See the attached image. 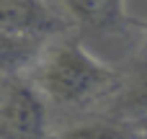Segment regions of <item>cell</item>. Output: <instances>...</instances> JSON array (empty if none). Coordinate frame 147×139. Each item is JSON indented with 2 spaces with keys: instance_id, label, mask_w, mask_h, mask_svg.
Returning a JSON list of instances; mask_svg holds the SVG:
<instances>
[{
  "instance_id": "52a82bcc",
  "label": "cell",
  "mask_w": 147,
  "mask_h": 139,
  "mask_svg": "<svg viewBox=\"0 0 147 139\" xmlns=\"http://www.w3.org/2000/svg\"><path fill=\"white\" fill-rule=\"evenodd\" d=\"M57 139H142V126L140 121L103 113L96 119H83L78 124H70L67 129H62Z\"/></svg>"
},
{
  "instance_id": "ba28073f",
  "label": "cell",
  "mask_w": 147,
  "mask_h": 139,
  "mask_svg": "<svg viewBox=\"0 0 147 139\" xmlns=\"http://www.w3.org/2000/svg\"><path fill=\"white\" fill-rule=\"evenodd\" d=\"M140 126H142V139H147V116L140 119Z\"/></svg>"
},
{
  "instance_id": "30bf717a",
  "label": "cell",
  "mask_w": 147,
  "mask_h": 139,
  "mask_svg": "<svg viewBox=\"0 0 147 139\" xmlns=\"http://www.w3.org/2000/svg\"><path fill=\"white\" fill-rule=\"evenodd\" d=\"M3 85H5V75H0V90H3Z\"/></svg>"
},
{
  "instance_id": "9c48e42d",
  "label": "cell",
  "mask_w": 147,
  "mask_h": 139,
  "mask_svg": "<svg viewBox=\"0 0 147 139\" xmlns=\"http://www.w3.org/2000/svg\"><path fill=\"white\" fill-rule=\"evenodd\" d=\"M145 59H147V28H145Z\"/></svg>"
},
{
  "instance_id": "6da1fadb",
  "label": "cell",
  "mask_w": 147,
  "mask_h": 139,
  "mask_svg": "<svg viewBox=\"0 0 147 139\" xmlns=\"http://www.w3.org/2000/svg\"><path fill=\"white\" fill-rule=\"evenodd\" d=\"M26 77L41 90L47 103L59 108H88L106 103L119 88L121 75L90 54L75 39L47 41Z\"/></svg>"
},
{
  "instance_id": "277c9868",
  "label": "cell",
  "mask_w": 147,
  "mask_h": 139,
  "mask_svg": "<svg viewBox=\"0 0 147 139\" xmlns=\"http://www.w3.org/2000/svg\"><path fill=\"white\" fill-rule=\"evenodd\" d=\"M106 111L111 116L119 119H132L140 121L147 116V59L134 62L119 80V88L114 90V95L103 103Z\"/></svg>"
},
{
  "instance_id": "8992f818",
  "label": "cell",
  "mask_w": 147,
  "mask_h": 139,
  "mask_svg": "<svg viewBox=\"0 0 147 139\" xmlns=\"http://www.w3.org/2000/svg\"><path fill=\"white\" fill-rule=\"evenodd\" d=\"M47 41L49 39H41V36L0 31V75L5 77L26 75L41 57Z\"/></svg>"
},
{
  "instance_id": "7a4b0ae2",
  "label": "cell",
  "mask_w": 147,
  "mask_h": 139,
  "mask_svg": "<svg viewBox=\"0 0 147 139\" xmlns=\"http://www.w3.org/2000/svg\"><path fill=\"white\" fill-rule=\"evenodd\" d=\"M49 103L26 77H5L0 90V139H47Z\"/></svg>"
},
{
  "instance_id": "5b68a950",
  "label": "cell",
  "mask_w": 147,
  "mask_h": 139,
  "mask_svg": "<svg viewBox=\"0 0 147 139\" xmlns=\"http://www.w3.org/2000/svg\"><path fill=\"white\" fill-rule=\"evenodd\" d=\"M65 13L83 28L116 31L127 23V0H59Z\"/></svg>"
},
{
  "instance_id": "3957f363",
  "label": "cell",
  "mask_w": 147,
  "mask_h": 139,
  "mask_svg": "<svg viewBox=\"0 0 147 139\" xmlns=\"http://www.w3.org/2000/svg\"><path fill=\"white\" fill-rule=\"evenodd\" d=\"M67 21L47 0H0V31L57 39Z\"/></svg>"
}]
</instances>
